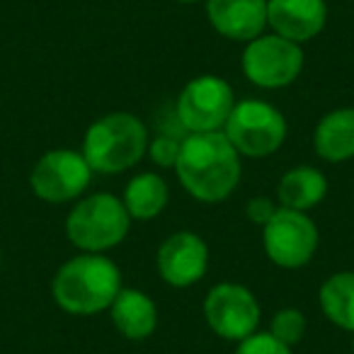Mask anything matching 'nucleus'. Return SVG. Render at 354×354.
I'll list each match as a JSON object with an SVG mask.
<instances>
[{
    "label": "nucleus",
    "mask_w": 354,
    "mask_h": 354,
    "mask_svg": "<svg viewBox=\"0 0 354 354\" xmlns=\"http://www.w3.org/2000/svg\"><path fill=\"white\" fill-rule=\"evenodd\" d=\"M177 177L194 199L216 204L241 183V153L223 131L187 133L175 162Z\"/></svg>",
    "instance_id": "f257e3e1"
},
{
    "label": "nucleus",
    "mask_w": 354,
    "mask_h": 354,
    "mask_svg": "<svg viewBox=\"0 0 354 354\" xmlns=\"http://www.w3.org/2000/svg\"><path fill=\"white\" fill-rule=\"evenodd\" d=\"M122 291V272L102 252H83L59 267L51 281L56 306L71 315H95Z\"/></svg>",
    "instance_id": "f03ea898"
},
{
    "label": "nucleus",
    "mask_w": 354,
    "mask_h": 354,
    "mask_svg": "<svg viewBox=\"0 0 354 354\" xmlns=\"http://www.w3.org/2000/svg\"><path fill=\"white\" fill-rule=\"evenodd\" d=\"M148 151V129L131 112H109L90 124L83 138V156L93 172H124Z\"/></svg>",
    "instance_id": "7ed1b4c3"
},
{
    "label": "nucleus",
    "mask_w": 354,
    "mask_h": 354,
    "mask_svg": "<svg viewBox=\"0 0 354 354\" xmlns=\"http://www.w3.org/2000/svg\"><path fill=\"white\" fill-rule=\"evenodd\" d=\"M131 216L119 197L97 192L80 199L66 218V236L83 252H104L127 238Z\"/></svg>",
    "instance_id": "20e7f679"
},
{
    "label": "nucleus",
    "mask_w": 354,
    "mask_h": 354,
    "mask_svg": "<svg viewBox=\"0 0 354 354\" xmlns=\"http://www.w3.org/2000/svg\"><path fill=\"white\" fill-rule=\"evenodd\" d=\"M223 133L241 156L265 158L279 151L286 138V119L265 100H241L233 107Z\"/></svg>",
    "instance_id": "39448f33"
},
{
    "label": "nucleus",
    "mask_w": 354,
    "mask_h": 354,
    "mask_svg": "<svg viewBox=\"0 0 354 354\" xmlns=\"http://www.w3.org/2000/svg\"><path fill=\"white\" fill-rule=\"evenodd\" d=\"M262 245L270 262L284 270H299L318 250V226L306 212L279 207L262 226Z\"/></svg>",
    "instance_id": "423d86ee"
},
{
    "label": "nucleus",
    "mask_w": 354,
    "mask_h": 354,
    "mask_svg": "<svg viewBox=\"0 0 354 354\" xmlns=\"http://www.w3.org/2000/svg\"><path fill=\"white\" fill-rule=\"evenodd\" d=\"M304 71V51L279 35H260L243 51V73L257 88L279 90L291 85Z\"/></svg>",
    "instance_id": "0eeeda50"
},
{
    "label": "nucleus",
    "mask_w": 354,
    "mask_h": 354,
    "mask_svg": "<svg viewBox=\"0 0 354 354\" xmlns=\"http://www.w3.org/2000/svg\"><path fill=\"white\" fill-rule=\"evenodd\" d=\"M93 180V167L88 165L83 151L54 148L35 162L30 175L32 192L49 204H66L78 199Z\"/></svg>",
    "instance_id": "6e6552de"
},
{
    "label": "nucleus",
    "mask_w": 354,
    "mask_h": 354,
    "mask_svg": "<svg viewBox=\"0 0 354 354\" xmlns=\"http://www.w3.org/2000/svg\"><path fill=\"white\" fill-rule=\"evenodd\" d=\"M236 107L233 88L218 75H197L177 97V119L189 133L223 131Z\"/></svg>",
    "instance_id": "1a4fd4ad"
},
{
    "label": "nucleus",
    "mask_w": 354,
    "mask_h": 354,
    "mask_svg": "<svg viewBox=\"0 0 354 354\" xmlns=\"http://www.w3.org/2000/svg\"><path fill=\"white\" fill-rule=\"evenodd\" d=\"M204 318L218 337L243 342L252 333H257L260 304L248 286L223 281L214 286L204 299Z\"/></svg>",
    "instance_id": "9d476101"
},
{
    "label": "nucleus",
    "mask_w": 354,
    "mask_h": 354,
    "mask_svg": "<svg viewBox=\"0 0 354 354\" xmlns=\"http://www.w3.org/2000/svg\"><path fill=\"white\" fill-rule=\"evenodd\" d=\"M158 272L175 289L192 286L207 274L209 245L194 231H177L158 248Z\"/></svg>",
    "instance_id": "9b49d317"
},
{
    "label": "nucleus",
    "mask_w": 354,
    "mask_h": 354,
    "mask_svg": "<svg viewBox=\"0 0 354 354\" xmlns=\"http://www.w3.org/2000/svg\"><path fill=\"white\" fill-rule=\"evenodd\" d=\"M328 22L325 0H267V25L289 41H308Z\"/></svg>",
    "instance_id": "f8f14e48"
},
{
    "label": "nucleus",
    "mask_w": 354,
    "mask_h": 354,
    "mask_svg": "<svg viewBox=\"0 0 354 354\" xmlns=\"http://www.w3.org/2000/svg\"><path fill=\"white\" fill-rule=\"evenodd\" d=\"M207 17L226 39L252 41L267 27V0H207Z\"/></svg>",
    "instance_id": "ddd939ff"
},
{
    "label": "nucleus",
    "mask_w": 354,
    "mask_h": 354,
    "mask_svg": "<svg viewBox=\"0 0 354 354\" xmlns=\"http://www.w3.org/2000/svg\"><path fill=\"white\" fill-rule=\"evenodd\" d=\"M109 315L119 333L127 339H146L158 328V308L148 294L138 289H124L109 306Z\"/></svg>",
    "instance_id": "4468645a"
},
{
    "label": "nucleus",
    "mask_w": 354,
    "mask_h": 354,
    "mask_svg": "<svg viewBox=\"0 0 354 354\" xmlns=\"http://www.w3.org/2000/svg\"><path fill=\"white\" fill-rule=\"evenodd\" d=\"M313 146L323 160L344 162L354 158V109L342 107L328 112L318 122Z\"/></svg>",
    "instance_id": "2eb2a0df"
},
{
    "label": "nucleus",
    "mask_w": 354,
    "mask_h": 354,
    "mask_svg": "<svg viewBox=\"0 0 354 354\" xmlns=\"http://www.w3.org/2000/svg\"><path fill=\"white\" fill-rule=\"evenodd\" d=\"M328 194V180L320 170L310 165L291 167L281 175L277 185V197L281 207L296 209V212H308L318 207Z\"/></svg>",
    "instance_id": "dca6fc26"
},
{
    "label": "nucleus",
    "mask_w": 354,
    "mask_h": 354,
    "mask_svg": "<svg viewBox=\"0 0 354 354\" xmlns=\"http://www.w3.org/2000/svg\"><path fill=\"white\" fill-rule=\"evenodd\" d=\"M167 199H170V189H167L165 180L158 177L156 172H141L129 180L122 202L131 218L151 221V218L160 216L162 209L167 207Z\"/></svg>",
    "instance_id": "f3484780"
},
{
    "label": "nucleus",
    "mask_w": 354,
    "mask_h": 354,
    "mask_svg": "<svg viewBox=\"0 0 354 354\" xmlns=\"http://www.w3.org/2000/svg\"><path fill=\"white\" fill-rule=\"evenodd\" d=\"M320 310L333 325L354 333V272H337L318 291Z\"/></svg>",
    "instance_id": "a211bd4d"
},
{
    "label": "nucleus",
    "mask_w": 354,
    "mask_h": 354,
    "mask_svg": "<svg viewBox=\"0 0 354 354\" xmlns=\"http://www.w3.org/2000/svg\"><path fill=\"white\" fill-rule=\"evenodd\" d=\"M270 333L274 335L279 342L284 344H296L304 339L306 335V315L299 308H281L274 313L270 323Z\"/></svg>",
    "instance_id": "6ab92c4d"
},
{
    "label": "nucleus",
    "mask_w": 354,
    "mask_h": 354,
    "mask_svg": "<svg viewBox=\"0 0 354 354\" xmlns=\"http://www.w3.org/2000/svg\"><path fill=\"white\" fill-rule=\"evenodd\" d=\"M236 354H291V349L272 333H252L238 344Z\"/></svg>",
    "instance_id": "aec40b11"
},
{
    "label": "nucleus",
    "mask_w": 354,
    "mask_h": 354,
    "mask_svg": "<svg viewBox=\"0 0 354 354\" xmlns=\"http://www.w3.org/2000/svg\"><path fill=\"white\" fill-rule=\"evenodd\" d=\"M180 146H183V141H177L170 133H162V136L153 138V141L148 143V156H151V160L156 162V165L175 167L177 158H180Z\"/></svg>",
    "instance_id": "412c9836"
},
{
    "label": "nucleus",
    "mask_w": 354,
    "mask_h": 354,
    "mask_svg": "<svg viewBox=\"0 0 354 354\" xmlns=\"http://www.w3.org/2000/svg\"><path fill=\"white\" fill-rule=\"evenodd\" d=\"M277 209H279V207H274V202H272L270 197H255V199H250V202H248L245 216L250 218L252 223H260V226H265V223L274 216Z\"/></svg>",
    "instance_id": "4be33fe9"
},
{
    "label": "nucleus",
    "mask_w": 354,
    "mask_h": 354,
    "mask_svg": "<svg viewBox=\"0 0 354 354\" xmlns=\"http://www.w3.org/2000/svg\"><path fill=\"white\" fill-rule=\"evenodd\" d=\"M175 3H197V0H175Z\"/></svg>",
    "instance_id": "5701e85b"
},
{
    "label": "nucleus",
    "mask_w": 354,
    "mask_h": 354,
    "mask_svg": "<svg viewBox=\"0 0 354 354\" xmlns=\"http://www.w3.org/2000/svg\"><path fill=\"white\" fill-rule=\"evenodd\" d=\"M352 352H354V335H352Z\"/></svg>",
    "instance_id": "b1692460"
}]
</instances>
